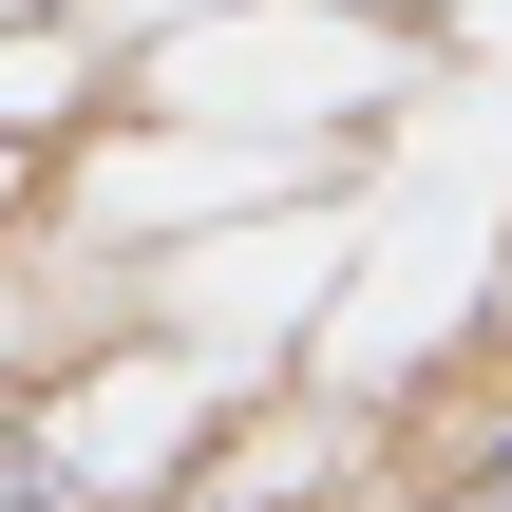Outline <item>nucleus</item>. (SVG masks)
Here are the masks:
<instances>
[{"mask_svg":"<svg viewBox=\"0 0 512 512\" xmlns=\"http://www.w3.org/2000/svg\"><path fill=\"white\" fill-rule=\"evenodd\" d=\"M247 512H266V494H247Z\"/></svg>","mask_w":512,"mask_h":512,"instance_id":"3","label":"nucleus"},{"mask_svg":"<svg viewBox=\"0 0 512 512\" xmlns=\"http://www.w3.org/2000/svg\"><path fill=\"white\" fill-rule=\"evenodd\" d=\"M456 512H512V456H494V475H475V494H456Z\"/></svg>","mask_w":512,"mask_h":512,"instance_id":"2","label":"nucleus"},{"mask_svg":"<svg viewBox=\"0 0 512 512\" xmlns=\"http://www.w3.org/2000/svg\"><path fill=\"white\" fill-rule=\"evenodd\" d=\"M0 512H95V475L57 456V418H0Z\"/></svg>","mask_w":512,"mask_h":512,"instance_id":"1","label":"nucleus"}]
</instances>
